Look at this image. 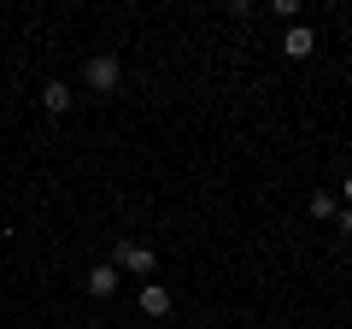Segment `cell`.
Here are the masks:
<instances>
[{"instance_id":"6da1fadb","label":"cell","mask_w":352,"mask_h":329,"mask_svg":"<svg viewBox=\"0 0 352 329\" xmlns=\"http://www.w3.org/2000/svg\"><path fill=\"white\" fill-rule=\"evenodd\" d=\"M112 265H118V277H153V265H159V253H153L147 241H112Z\"/></svg>"},{"instance_id":"7a4b0ae2","label":"cell","mask_w":352,"mask_h":329,"mask_svg":"<svg viewBox=\"0 0 352 329\" xmlns=\"http://www.w3.org/2000/svg\"><path fill=\"white\" fill-rule=\"evenodd\" d=\"M118 83H124L118 53H94V59L82 65V89H88V94H118Z\"/></svg>"},{"instance_id":"3957f363","label":"cell","mask_w":352,"mask_h":329,"mask_svg":"<svg viewBox=\"0 0 352 329\" xmlns=\"http://www.w3.org/2000/svg\"><path fill=\"white\" fill-rule=\"evenodd\" d=\"M118 282H124V277H118V265L106 259V265H94V270L82 277V288L94 294V300H112V294H118Z\"/></svg>"},{"instance_id":"277c9868","label":"cell","mask_w":352,"mask_h":329,"mask_svg":"<svg viewBox=\"0 0 352 329\" xmlns=\"http://www.w3.org/2000/svg\"><path fill=\"white\" fill-rule=\"evenodd\" d=\"M282 53H288V59H311V53H317V30L311 24H294L288 36H282Z\"/></svg>"},{"instance_id":"5b68a950","label":"cell","mask_w":352,"mask_h":329,"mask_svg":"<svg viewBox=\"0 0 352 329\" xmlns=\"http://www.w3.org/2000/svg\"><path fill=\"white\" fill-rule=\"evenodd\" d=\"M170 288H164V282H147V288H141V312L147 317H170Z\"/></svg>"},{"instance_id":"8992f818","label":"cell","mask_w":352,"mask_h":329,"mask_svg":"<svg viewBox=\"0 0 352 329\" xmlns=\"http://www.w3.org/2000/svg\"><path fill=\"white\" fill-rule=\"evenodd\" d=\"M41 106H47V112H71L76 89H71V83H47V89H41Z\"/></svg>"},{"instance_id":"52a82bcc","label":"cell","mask_w":352,"mask_h":329,"mask_svg":"<svg viewBox=\"0 0 352 329\" xmlns=\"http://www.w3.org/2000/svg\"><path fill=\"white\" fill-rule=\"evenodd\" d=\"M311 217H317V224H329V217H340L335 194H311Z\"/></svg>"},{"instance_id":"ba28073f","label":"cell","mask_w":352,"mask_h":329,"mask_svg":"<svg viewBox=\"0 0 352 329\" xmlns=\"http://www.w3.org/2000/svg\"><path fill=\"white\" fill-rule=\"evenodd\" d=\"M270 12H276V18H294V24H300V0H270Z\"/></svg>"},{"instance_id":"9c48e42d","label":"cell","mask_w":352,"mask_h":329,"mask_svg":"<svg viewBox=\"0 0 352 329\" xmlns=\"http://www.w3.org/2000/svg\"><path fill=\"white\" fill-rule=\"evenodd\" d=\"M335 224H340V235H352V206H340V217H335Z\"/></svg>"},{"instance_id":"30bf717a","label":"cell","mask_w":352,"mask_h":329,"mask_svg":"<svg viewBox=\"0 0 352 329\" xmlns=\"http://www.w3.org/2000/svg\"><path fill=\"white\" fill-rule=\"evenodd\" d=\"M340 194H346V206H352V177H346V182H340Z\"/></svg>"}]
</instances>
